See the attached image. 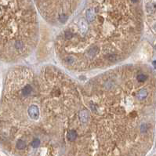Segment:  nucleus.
I'll use <instances>...</instances> for the list:
<instances>
[{
  "instance_id": "nucleus-1",
  "label": "nucleus",
  "mask_w": 156,
  "mask_h": 156,
  "mask_svg": "<svg viewBox=\"0 0 156 156\" xmlns=\"http://www.w3.org/2000/svg\"><path fill=\"white\" fill-rule=\"evenodd\" d=\"M140 68L131 65L113 69L81 90L80 105L87 111L88 118L69 129L77 132L74 142L96 144L104 150L109 146L112 152L127 148L140 154L149 148L155 125L156 77L153 73L140 82Z\"/></svg>"
},
{
  "instance_id": "nucleus-2",
  "label": "nucleus",
  "mask_w": 156,
  "mask_h": 156,
  "mask_svg": "<svg viewBox=\"0 0 156 156\" xmlns=\"http://www.w3.org/2000/svg\"><path fill=\"white\" fill-rule=\"evenodd\" d=\"M77 132L73 130H69L66 132V138L68 141L70 143H73L77 139Z\"/></svg>"
},
{
  "instance_id": "nucleus-3",
  "label": "nucleus",
  "mask_w": 156,
  "mask_h": 156,
  "mask_svg": "<svg viewBox=\"0 0 156 156\" xmlns=\"http://www.w3.org/2000/svg\"><path fill=\"white\" fill-rule=\"evenodd\" d=\"M27 147V143L22 140H18L16 142V148L18 150H24Z\"/></svg>"
},
{
  "instance_id": "nucleus-4",
  "label": "nucleus",
  "mask_w": 156,
  "mask_h": 156,
  "mask_svg": "<svg viewBox=\"0 0 156 156\" xmlns=\"http://www.w3.org/2000/svg\"><path fill=\"white\" fill-rule=\"evenodd\" d=\"M31 145L33 148H38L40 145H41V140L39 139H34L31 142Z\"/></svg>"
},
{
  "instance_id": "nucleus-5",
  "label": "nucleus",
  "mask_w": 156,
  "mask_h": 156,
  "mask_svg": "<svg viewBox=\"0 0 156 156\" xmlns=\"http://www.w3.org/2000/svg\"><path fill=\"white\" fill-rule=\"evenodd\" d=\"M130 2L132 3H134V4H136V3H137L138 2H139V0H130Z\"/></svg>"
},
{
  "instance_id": "nucleus-6",
  "label": "nucleus",
  "mask_w": 156,
  "mask_h": 156,
  "mask_svg": "<svg viewBox=\"0 0 156 156\" xmlns=\"http://www.w3.org/2000/svg\"><path fill=\"white\" fill-rule=\"evenodd\" d=\"M153 65H154V69H156V60L153 62Z\"/></svg>"
},
{
  "instance_id": "nucleus-7",
  "label": "nucleus",
  "mask_w": 156,
  "mask_h": 156,
  "mask_svg": "<svg viewBox=\"0 0 156 156\" xmlns=\"http://www.w3.org/2000/svg\"><path fill=\"white\" fill-rule=\"evenodd\" d=\"M155 49H156V46H155Z\"/></svg>"
}]
</instances>
